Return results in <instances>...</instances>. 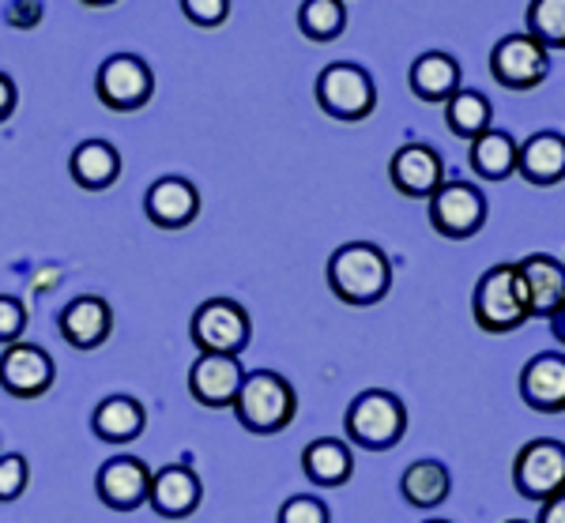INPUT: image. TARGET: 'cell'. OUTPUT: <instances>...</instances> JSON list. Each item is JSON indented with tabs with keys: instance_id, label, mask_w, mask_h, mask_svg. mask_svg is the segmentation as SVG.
Wrapping results in <instances>:
<instances>
[{
	"instance_id": "44dd1931",
	"label": "cell",
	"mask_w": 565,
	"mask_h": 523,
	"mask_svg": "<svg viewBox=\"0 0 565 523\" xmlns=\"http://www.w3.org/2000/svg\"><path fill=\"white\" fill-rule=\"evenodd\" d=\"M143 426H148V410L132 396H109L90 415V429L106 445H132L143 434Z\"/></svg>"
},
{
	"instance_id": "484cf974",
	"label": "cell",
	"mask_w": 565,
	"mask_h": 523,
	"mask_svg": "<svg viewBox=\"0 0 565 523\" xmlns=\"http://www.w3.org/2000/svg\"><path fill=\"white\" fill-rule=\"evenodd\" d=\"M516 154H521V143L513 136L501 128H487L479 140H471V170L487 181H505L516 170Z\"/></svg>"
},
{
	"instance_id": "ffe728a7",
	"label": "cell",
	"mask_w": 565,
	"mask_h": 523,
	"mask_svg": "<svg viewBox=\"0 0 565 523\" xmlns=\"http://www.w3.org/2000/svg\"><path fill=\"white\" fill-rule=\"evenodd\" d=\"M516 173L527 185H558L565 178V136L562 132H535L521 143Z\"/></svg>"
},
{
	"instance_id": "9c48e42d",
	"label": "cell",
	"mask_w": 565,
	"mask_h": 523,
	"mask_svg": "<svg viewBox=\"0 0 565 523\" xmlns=\"http://www.w3.org/2000/svg\"><path fill=\"white\" fill-rule=\"evenodd\" d=\"M430 226L452 242L476 237L487 226V196L471 181H445L430 196Z\"/></svg>"
},
{
	"instance_id": "e575fe53",
	"label": "cell",
	"mask_w": 565,
	"mask_h": 523,
	"mask_svg": "<svg viewBox=\"0 0 565 523\" xmlns=\"http://www.w3.org/2000/svg\"><path fill=\"white\" fill-rule=\"evenodd\" d=\"M12 109H15V84H12V76L0 72V125L12 117Z\"/></svg>"
},
{
	"instance_id": "52a82bcc",
	"label": "cell",
	"mask_w": 565,
	"mask_h": 523,
	"mask_svg": "<svg viewBox=\"0 0 565 523\" xmlns=\"http://www.w3.org/2000/svg\"><path fill=\"white\" fill-rule=\"evenodd\" d=\"M249 313L231 298H212L193 313V343L200 354L238 357L249 346Z\"/></svg>"
},
{
	"instance_id": "1f68e13d",
	"label": "cell",
	"mask_w": 565,
	"mask_h": 523,
	"mask_svg": "<svg viewBox=\"0 0 565 523\" xmlns=\"http://www.w3.org/2000/svg\"><path fill=\"white\" fill-rule=\"evenodd\" d=\"M181 12H185L189 23L215 31V26H223L226 15H231V0H181Z\"/></svg>"
},
{
	"instance_id": "d590c367",
	"label": "cell",
	"mask_w": 565,
	"mask_h": 523,
	"mask_svg": "<svg viewBox=\"0 0 565 523\" xmlns=\"http://www.w3.org/2000/svg\"><path fill=\"white\" fill-rule=\"evenodd\" d=\"M540 523H565V493H558V498H551V501H543Z\"/></svg>"
},
{
	"instance_id": "d4e9b609",
	"label": "cell",
	"mask_w": 565,
	"mask_h": 523,
	"mask_svg": "<svg viewBox=\"0 0 565 523\" xmlns=\"http://www.w3.org/2000/svg\"><path fill=\"white\" fill-rule=\"evenodd\" d=\"M302 471L309 474V482H317V485H343L354 471V456L343 440L317 437V440H309L302 452Z\"/></svg>"
},
{
	"instance_id": "ab89813d",
	"label": "cell",
	"mask_w": 565,
	"mask_h": 523,
	"mask_svg": "<svg viewBox=\"0 0 565 523\" xmlns=\"http://www.w3.org/2000/svg\"><path fill=\"white\" fill-rule=\"evenodd\" d=\"M509 523H527V520H509Z\"/></svg>"
},
{
	"instance_id": "83f0119b",
	"label": "cell",
	"mask_w": 565,
	"mask_h": 523,
	"mask_svg": "<svg viewBox=\"0 0 565 523\" xmlns=\"http://www.w3.org/2000/svg\"><path fill=\"white\" fill-rule=\"evenodd\" d=\"M343 26H348V8H343V0H302V8H298V31H302L309 42L340 39Z\"/></svg>"
},
{
	"instance_id": "2e32d148",
	"label": "cell",
	"mask_w": 565,
	"mask_h": 523,
	"mask_svg": "<svg viewBox=\"0 0 565 523\" xmlns=\"http://www.w3.org/2000/svg\"><path fill=\"white\" fill-rule=\"evenodd\" d=\"M143 211H148V218L154 226H162V231H185L200 215V192L189 178L170 173V178H159L148 189Z\"/></svg>"
},
{
	"instance_id": "5b68a950",
	"label": "cell",
	"mask_w": 565,
	"mask_h": 523,
	"mask_svg": "<svg viewBox=\"0 0 565 523\" xmlns=\"http://www.w3.org/2000/svg\"><path fill=\"white\" fill-rule=\"evenodd\" d=\"M317 106L335 121H366L377 106V87L362 64L335 61L317 76Z\"/></svg>"
},
{
	"instance_id": "8d00e7d4",
	"label": "cell",
	"mask_w": 565,
	"mask_h": 523,
	"mask_svg": "<svg viewBox=\"0 0 565 523\" xmlns=\"http://www.w3.org/2000/svg\"><path fill=\"white\" fill-rule=\"evenodd\" d=\"M546 324H551V335L565 346V298H562V306L554 309L551 317H546Z\"/></svg>"
},
{
	"instance_id": "8fae6325",
	"label": "cell",
	"mask_w": 565,
	"mask_h": 523,
	"mask_svg": "<svg viewBox=\"0 0 565 523\" xmlns=\"http://www.w3.org/2000/svg\"><path fill=\"white\" fill-rule=\"evenodd\" d=\"M57 381L53 357L34 343H12L0 354V388L15 399H39Z\"/></svg>"
},
{
	"instance_id": "7402d4cb",
	"label": "cell",
	"mask_w": 565,
	"mask_h": 523,
	"mask_svg": "<svg viewBox=\"0 0 565 523\" xmlns=\"http://www.w3.org/2000/svg\"><path fill=\"white\" fill-rule=\"evenodd\" d=\"M72 181L87 192H103L121 178V151L109 140H84L72 151Z\"/></svg>"
},
{
	"instance_id": "8992f818",
	"label": "cell",
	"mask_w": 565,
	"mask_h": 523,
	"mask_svg": "<svg viewBox=\"0 0 565 523\" xmlns=\"http://www.w3.org/2000/svg\"><path fill=\"white\" fill-rule=\"evenodd\" d=\"M95 95L98 103L114 114H136L151 103L154 95V72L151 64L136 53H114V57L103 61L95 76Z\"/></svg>"
},
{
	"instance_id": "7c38bea8",
	"label": "cell",
	"mask_w": 565,
	"mask_h": 523,
	"mask_svg": "<svg viewBox=\"0 0 565 523\" xmlns=\"http://www.w3.org/2000/svg\"><path fill=\"white\" fill-rule=\"evenodd\" d=\"M95 490L106 509L132 512V509H140V504H148L151 471H148V463L136 460V456H114V460H106L98 467Z\"/></svg>"
},
{
	"instance_id": "ba28073f",
	"label": "cell",
	"mask_w": 565,
	"mask_h": 523,
	"mask_svg": "<svg viewBox=\"0 0 565 523\" xmlns=\"http://www.w3.org/2000/svg\"><path fill=\"white\" fill-rule=\"evenodd\" d=\"M513 485L527 501H551L565 493V445L551 437H535L516 452Z\"/></svg>"
},
{
	"instance_id": "f1b7e54d",
	"label": "cell",
	"mask_w": 565,
	"mask_h": 523,
	"mask_svg": "<svg viewBox=\"0 0 565 523\" xmlns=\"http://www.w3.org/2000/svg\"><path fill=\"white\" fill-rule=\"evenodd\" d=\"M527 34L551 50H565V0H532L527 4Z\"/></svg>"
},
{
	"instance_id": "cb8c5ba5",
	"label": "cell",
	"mask_w": 565,
	"mask_h": 523,
	"mask_svg": "<svg viewBox=\"0 0 565 523\" xmlns=\"http://www.w3.org/2000/svg\"><path fill=\"white\" fill-rule=\"evenodd\" d=\"M399 493L412 509H437L449 501L452 493V474L441 460H418L404 471L399 479Z\"/></svg>"
},
{
	"instance_id": "4316f807",
	"label": "cell",
	"mask_w": 565,
	"mask_h": 523,
	"mask_svg": "<svg viewBox=\"0 0 565 523\" xmlns=\"http://www.w3.org/2000/svg\"><path fill=\"white\" fill-rule=\"evenodd\" d=\"M490 114H494L490 98L468 87H460L457 95L445 103V125H449V132L460 136V140H479L490 128Z\"/></svg>"
},
{
	"instance_id": "74e56055",
	"label": "cell",
	"mask_w": 565,
	"mask_h": 523,
	"mask_svg": "<svg viewBox=\"0 0 565 523\" xmlns=\"http://www.w3.org/2000/svg\"><path fill=\"white\" fill-rule=\"evenodd\" d=\"M79 4H90V8H106V4H117V0H79Z\"/></svg>"
},
{
	"instance_id": "f35d334b",
	"label": "cell",
	"mask_w": 565,
	"mask_h": 523,
	"mask_svg": "<svg viewBox=\"0 0 565 523\" xmlns=\"http://www.w3.org/2000/svg\"><path fill=\"white\" fill-rule=\"evenodd\" d=\"M426 523H449V520H426Z\"/></svg>"
},
{
	"instance_id": "277c9868",
	"label": "cell",
	"mask_w": 565,
	"mask_h": 523,
	"mask_svg": "<svg viewBox=\"0 0 565 523\" xmlns=\"http://www.w3.org/2000/svg\"><path fill=\"white\" fill-rule=\"evenodd\" d=\"M343 426H348L351 445L366 448V452H385V448L399 445V437L407 434V410L392 392L366 388L351 399Z\"/></svg>"
},
{
	"instance_id": "836d02e7",
	"label": "cell",
	"mask_w": 565,
	"mask_h": 523,
	"mask_svg": "<svg viewBox=\"0 0 565 523\" xmlns=\"http://www.w3.org/2000/svg\"><path fill=\"white\" fill-rule=\"evenodd\" d=\"M45 15L42 0H8L4 4V23L15 26V31H34Z\"/></svg>"
},
{
	"instance_id": "4fadbf2b",
	"label": "cell",
	"mask_w": 565,
	"mask_h": 523,
	"mask_svg": "<svg viewBox=\"0 0 565 523\" xmlns=\"http://www.w3.org/2000/svg\"><path fill=\"white\" fill-rule=\"evenodd\" d=\"M388 178L396 192L412 200H430L445 185V162L430 143H404L388 162Z\"/></svg>"
},
{
	"instance_id": "f546056e",
	"label": "cell",
	"mask_w": 565,
	"mask_h": 523,
	"mask_svg": "<svg viewBox=\"0 0 565 523\" xmlns=\"http://www.w3.org/2000/svg\"><path fill=\"white\" fill-rule=\"evenodd\" d=\"M31 485V463L23 452H0V504L20 501Z\"/></svg>"
},
{
	"instance_id": "6da1fadb",
	"label": "cell",
	"mask_w": 565,
	"mask_h": 523,
	"mask_svg": "<svg viewBox=\"0 0 565 523\" xmlns=\"http://www.w3.org/2000/svg\"><path fill=\"white\" fill-rule=\"evenodd\" d=\"M328 287L343 306H377L392 290V264L373 242H348L328 256Z\"/></svg>"
},
{
	"instance_id": "d6986e66",
	"label": "cell",
	"mask_w": 565,
	"mask_h": 523,
	"mask_svg": "<svg viewBox=\"0 0 565 523\" xmlns=\"http://www.w3.org/2000/svg\"><path fill=\"white\" fill-rule=\"evenodd\" d=\"M521 396L540 415H562L565 410V354H535L521 373Z\"/></svg>"
},
{
	"instance_id": "3957f363",
	"label": "cell",
	"mask_w": 565,
	"mask_h": 523,
	"mask_svg": "<svg viewBox=\"0 0 565 523\" xmlns=\"http://www.w3.org/2000/svg\"><path fill=\"white\" fill-rule=\"evenodd\" d=\"M471 313H476V324L490 335L516 332L532 317L516 264H494L490 271H482V279L476 282V298H471Z\"/></svg>"
},
{
	"instance_id": "4dcf8cb0",
	"label": "cell",
	"mask_w": 565,
	"mask_h": 523,
	"mask_svg": "<svg viewBox=\"0 0 565 523\" xmlns=\"http://www.w3.org/2000/svg\"><path fill=\"white\" fill-rule=\"evenodd\" d=\"M279 523H332V512H328V504L321 498H306V493H298V498L282 501Z\"/></svg>"
},
{
	"instance_id": "5bb4252c",
	"label": "cell",
	"mask_w": 565,
	"mask_h": 523,
	"mask_svg": "<svg viewBox=\"0 0 565 523\" xmlns=\"http://www.w3.org/2000/svg\"><path fill=\"white\" fill-rule=\"evenodd\" d=\"M245 381V370L238 357H226V354H200L189 370V392L200 407H234Z\"/></svg>"
},
{
	"instance_id": "d6a6232c",
	"label": "cell",
	"mask_w": 565,
	"mask_h": 523,
	"mask_svg": "<svg viewBox=\"0 0 565 523\" xmlns=\"http://www.w3.org/2000/svg\"><path fill=\"white\" fill-rule=\"evenodd\" d=\"M26 328V306L20 298H12V293H0V343L12 346L20 343Z\"/></svg>"
},
{
	"instance_id": "30bf717a",
	"label": "cell",
	"mask_w": 565,
	"mask_h": 523,
	"mask_svg": "<svg viewBox=\"0 0 565 523\" xmlns=\"http://www.w3.org/2000/svg\"><path fill=\"white\" fill-rule=\"evenodd\" d=\"M551 72V53L543 50L532 34H505L490 50V76L505 90H532L540 87Z\"/></svg>"
},
{
	"instance_id": "ac0fdd59",
	"label": "cell",
	"mask_w": 565,
	"mask_h": 523,
	"mask_svg": "<svg viewBox=\"0 0 565 523\" xmlns=\"http://www.w3.org/2000/svg\"><path fill=\"white\" fill-rule=\"evenodd\" d=\"M109 332H114V309L98 293H84V298H72L61 309V335L68 339L76 351H95L103 346Z\"/></svg>"
},
{
	"instance_id": "603a6c76",
	"label": "cell",
	"mask_w": 565,
	"mask_h": 523,
	"mask_svg": "<svg viewBox=\"0 0 565 523\" xmlns=\"http://www.w3.org/2000/svg\"><path fill=\"white\" fill-rule=\"evenodd\" d=\"M460 90V64L449 53H423L412 64V95L423 103H449Z\"/></svg>"
},
{
	"instance_id": "9a60e30c",
	"label": "cell",
	"mask_w": 565,
	"mask_h": 523,
	"mask_svg": "<svg viewBox=\"0 0 565 523\" xmlns=\"http://www.w3.org/2000/svg\"><path fill=\"white\" fill-rule=\"evenodd\" d=\"M204 485H200L196 471L189 463H167L151 474V493L148 504L159 512L162 520H185L196 512Z\"/></svg>"
},
{
	"instance_id": "e0dca14e",
	"label": "cell",
	"mask_w": 565,
	"mask_h": 523,
	"mask_svg": "<svg viewBox=\"0 0 565 523\" xmlns=\"http://www.w3.org/2000/svg\"><path fill=\"white\" fill-rule=\"evenodd\" d=\"M521 275V290L527 301V313L532 317H551L565 298V264L554 260L546 253H532L516 264Z\"/></svg>"
},
{
	"instance_id": "7a4b0ae2",
	"label": "cell",
	"mask_w": 565,
	"mask_h": 523,
	"mask_svg": "<svg viewBox=\"0 0 565 523\" xmlns=\"http://www.w3.org/2000/svg\"><path fill=\"white\" fill-rule=\"evenodd\" d=\"M234 415L249 434H282L298 415V392L287 377L271 370L245 373L242 392L234 399Z\"/></svg>"
}]
</instances>
